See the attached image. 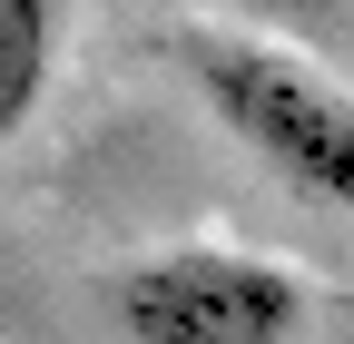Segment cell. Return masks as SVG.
<instances>
[{
    "label": "cell",
    "mask_w": 354,
    "mask_h": 344,
    "mask_svg": "<svg viewBox=\"0 0 354 344\" xmlns=\"http://www.w3.org/2000/svg\"><path fill=\"white\" fill-rule=\"evenodd\" d=\"M50 69H59V0H0V148L39 118Z\"/></svg>",
    "instance_id": "cell-3"
},
{
    "label": "cell",
    "mask_w": 354,
    "mask_h": 344,
    "mask_svg": "<svg viewBox=\"0 0 354 344\" xmlns=\"http://www.w3.org/2000/svg\"><path fill=\"white\" fill-rule=\"evenodd\" d=\"M187 79L256 167H276L315 207H354V89L344 79H325L305 50L256 39V30H187Z\"/></svg>",
    "instance_id": "cell-1"
},
{
    "label": "cell",
    "mask_w": 354,
    "mask_h": 344,
    "mask_svg": "<svg viewBox=\"0 0 354 344\" xmlns=\"http://www.w3.org/2000/svg\"><path fill=\"white\" fill-rule=\"evenodd\" d=\"M216 10H246V20H335L354 0H216Z\"/></svg>",
    "instance_id": "cell-4"
},
{
    "label": "cell",
    "mask_w": 354,
    "mask_h": 344,
    "mask_svg": "<svg viewBox=\"0 0 354 344\" xmlns=\"http://www.w3.org/2000/svg\"><path fill=\"white\" fill-rule=\"evenodd\" d=\"M109 315L128 344H295L305 285L246 246H148L109 276Z\"/></svg>",
    "instance_id": "cell-2"
}]
</instances>
